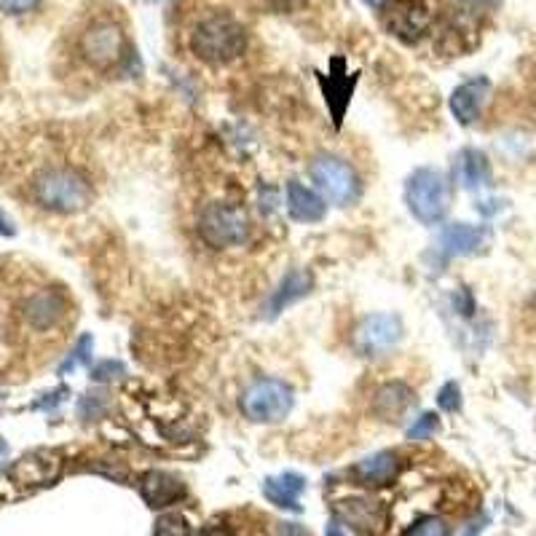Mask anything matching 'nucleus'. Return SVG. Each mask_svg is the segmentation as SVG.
Wrapping results in <instances>:
<instances>
[{
    "instance_id": "6e6552de",
    "label": "nucleus",
    "mask_w": 536,
    "mask_h": 536,
    "mask_svg": "<svg viewBox=\"0 0 536 536\" xmlns=\"http://www.w3.org/2000/svg\"><path fill=\"white\" fill-rule=\"evenodd\" d=\"M402 341V322L394 314H370L354 333V349L362 357H381Z\"/></svg>"
},
{
    "instance_id": "6ab92c4d",
    "label": "nucleus",
    "mask_w": 536,
    "mask_h": 536,
    "mask_svg": "<svg viewBox=\"0 0 536 536\" xmlns=\"http://www.w3.org/2000/svg\"><path fill=\"white\" fill-rule=\"evenodd\" d=\"M140 494L151 507H169L185 494V488L180 480L167 475V472H148L140 480Z\"/></svg>"
},
{
    "instance_id": "a211bd4d",
    "label": "nucleus",
    "mask_w": 536,
    "mask_h": 536,
    "mask_svg": "<svg viewBox=\"0 0 536 536\" xmlns=\"http://www.w3.org/2000/svg\"><path fill=\"white\" fill-rule=\"evenodd\" d=\"M397 472H400V459L392 451L373 453L354 467V475L365 486H386L397 478Z\"/></svg>"
},
{
    "instance_id": "c756f323",
    "label": "nucleus",
    "mask_w": 536,
    "mask_h": 536,
    "mask_svg": "<svg viewBox=\"0 0 536 536\" xmlns=\"http://www.w3.org/2000/svg\"><path fill=\"white\" fill-rule=\"evenodd\" d=\"M199 536H234V531L226 526H210V528H204Z\"/></svg>"
},
{
    "instance_id": "2f4dec72",
    "label": "nucleus",
    "mask_w": 536,
    "mask_h": 536,
    "mask_svg": "<svg viewBox=\"0 0 536 536\" xmlns=\"http://www.w3.org/2000/svg\"><path fill=\"white\" fill-rule=\"evenodd\" d=\"M325 534H327V536H346L344 531H341V526H338V523H330V526H327Z\"/></svg>"
},
{
    "instance_id": "393cba45",
    "label": "nucleus",
    "mask_w": 536,
    "mask_h": 536,
    "mask_svg": "<svg viewBox=\"0 0 536 536\" xmlns=\"http://www.w3.org/2000/svg\"><path fill=\"white\" fill-rule=\"evenodd\" d=\"M437 405H440V408L448 413L459 411L461 408V389L456 381H451V384H445L443 389H440V394H437Z\"/></svg>"
},
{
    "instance_id": "473e14b6",
    "label": "nucleus",
    "mask_w": 536,
    "mask_h": 536,
    "mask_svg": "<svg viewBox=\"0 0 536 536\" xmlns=\"http://www.w3.org/2000/svg\"><path fill=\"white\" fill-rule=\"evenodd\" d=\"M362 3H368V6H373V9H381L386 0H362Z\"/></svg>"
},
{
    "instance_id": "0eeeda50",
    "label": "nucleus",
    "mask_w": 536,
    "mask_h": 536,
    "mask_svg": "<svg viewBox=\"0 0 536 536\" xmlns=\"http://www.w3.org/2000/svg\"><path fill=\"white\" fill-rule=\"evenodd\" d=\"M126 35L116 22H94L84 35H81V54L86 62L100 70L118 65L124 59Z\"/></svg>"
},
{
    "instance_id": "39448f33",
    "label": "nucleus",
    "mask_w": 536,
    "mask_h": 536,
    "mask_svg": "<svg viewBox=\"0 0 536 536\" xmlns=\"http://www.w3.org/2000/svg\"><path fill=\"white\" fill-rule=\"evenodd\" d=\"M199 234L210 247H236L247 242L250 220L244 210L231 204H210L199 215Z\"/></svg>"
},
{
    "instance_id": "9d476101",
    "label": "nucleus",
    "mask_w": 536,
    "mask_h": 536,
    "mask_svg": "<svg viewBox=\"0 0 536 536\" xmlns=\"http://www.w3.org/2000/svg\"><path fill=\"white\" fill-rule=\"evenodd\" d=\"M488 94H491V81L488 78H472L456 86V92L451 94V113L456 116L461 126L475 124L486 108Z\"/></svg>"
},
{
    "instance_id": "f3484780",
    "label": "nucleus",
    "mask_w": 536,
    "mask_h": 536,
    "mask_svg": "<svg viewBox=\"0 0 536 536\" xmlns=\"http://www.w3.org/2000/svg\"><path fill=\"white\" fill-rule=\"evenodd\" d=\"M287 212L298 223H317L325 218V201L298 180L287 183Z\"/></svg>"
},
{
    "instance_id": "7c9ffc66",
    "label": "nucleus",
    "mask_w": 536,
    "mask_h": 536,
    "mask_svg": "<svg viewBox=\"0 0 536 536\" xmlns=\"http://www.w3.org/2000/svg\"><path fill=\"white\" fill-rule=\"evenodd\" d=\"M0 234H3V236L14 234V223H11V220L6 218L3 212H0Z\"/></svg>"
},
{
    "instance_id": "c85d7f7f",
    "label": "nucleus",
    "mask_w": 536,
    "mask_h": 536,
    "mask_svg": "<svg viewBox=\"0 0 536 536\" xmlns=\"http://www.w3.org/2000/svg\"><path fill=\"white\" fill-rule=\"evenodd\" d=\"M102 408L100 402V394H86L84 400H81V408H78V413H81V419H92V416H97V411Z\"/></svg>"
},
{
    "instance_id": "9b49d317",
    "label": "nucleus",
    "mask_w": 536,
    "mask_h": 536,
    "mask_svg": "<svg viewBox=\"0 0 536 536\" xmlns=\"http://www.w3.org/2000/svg\"><path fill=\"white\" fill-rule=\"evenodd\" d=\"M22 314H25L27 325H33L35 330H51L65 319L67 298L57 290H41L27 298Z\"/></svg>"
},
{
    "instance_id": "b1692460",
    "label": "nucleus",
    "mask_w": 536,
    "mask_h": 536,
    "mask_svg": "<svg viewBox=\"0 0 536 536\" xmlns=\"http://www.w3.org/2000/svg\"><path fill=\"white\" fill-rule=\"evenodd\" d=\"M405 536H451V528L440 518H421Z\"/></svg>"
},
{
    "instance_id": "dca6fc26",
    "label": "nucleus",
    "mask_w": 536,
    "mask_h": 536,
    "mask_svg": "<svg viewBox=\"0 0 536 536\" xmlns=\"http://www.w3.org/2000/svg\"><path fill=\"white\" fill-rule=\"evenodd\" d=\"M306 491V478H301L298 472H282L277 478H268L263 483V494L271 504L277 507H285V510L301 512V494Z\"/></svg>"
},
{
    "instance_id": "4468645a",
    "label": "nucleus",
    "mask_w": 536,
    "mask_h": 536,
    "mask_svg": "<svg viewBox=\"0 0 536 536\" xmlns=\"http://www.w3.org/2000/svg\"><path fill=\"white\" fill-rule=\"evenodd\" d=\"M453 172H456V183L464 191H480V188L491 185V161H488L486 153L475 151V148L459 153Z\"/></svg>"
},
{
    "instance_id": "bb28decb",
    "label": "nucleus",
    "mask_w": 536,
    "mask_h": 536,
    "mask_svg": "<svg viewBox=\"0 0 536 536\" xmlns=\"http://www.w3.org/2000/svg\"><path fill=\"white\" fill-rule=\"evenodd\" d=\"M126 373V368L116 360H105L100 365H94L92 378L94 381H113V378H121Z\"/></svg>"
},
{
    "instance_id": "72a5a7b5",
    "label": "nucleus",
    "mask_w": 536,
    "mask_h": 536,
    "mask_svg": "<svg viewBox=\"0 0 536 536\" xmlns=\"http://www.w3.org/2000/svg\"><path fill=\"white\" fill-rule=\"evenodd\" d=\"M467 536H478V534H475V531H469V534Z\"/></svg>"
},
{
    "instance_id": "f03ea898",
    "label": "nucleus",
    "mask_w": 536,
    "mask_h": 536,
    "mask_svg": "<svg viewBox=\"0 0 536 536\" xmlns=\"http://www.w3.org/2000/svg\"><path fill=\"white\" fill-rule=\"evenodd\" d=\"M247 46L244 27L226 14H215L196 25L191 35L193 54L210 65H226L236 59Z\"/></svg>"
},
{
    "instance_id": "cd10ccee",
    "label": "nucleus",
    "mask_w": 536,
    "mask_h": 536,
    "mask_svg": "<svg viewBox=\"0 0 536 536\" xmlns=\"http://www.w3.org/2000/svg\"><path fill=\"white\" fill-rule=\"evenodd\" d=\"M41 0H0V9L6 11V14H27V11H33Z\"/></svg>"
},
{
    "instance_id": "423d86ee",
    "label": "nucleus",
    "mask_w": 536,
    "mask_h": 536,
    "mask_svg": "<svg viewBox=\"0 0 536 536\" xmlns=\"http://www.w3.org/2000/svg\"><path fill=\"white\" fill-rule=\"evenodd\" d=\"M311 180L325 193V199L338 207L354 204L360 196V177L354 175V169L346 161L335 156H319L317 161H311Z\"/></svg>"
},
{
    "instance_id": "412c9836",
    "label": "nucleus",
    "mask_w": 536,
    "mask_h": 536,
    "mask_svg": "<svg viewBox=\"0 0 536 536\" xmlns=\"http://www.w3.org/2000/svg\"><path fill=\"white\" fill-rule=\"evenodd\" d=\"M311 290V274L306 271H290L282 285L274 290L271 301H268V317H277L279 311H285L290 303L301 301L303 295H309Z\"/></svg>"
},
{
    "instance_id": "7ed1b4c3",
    "label": "nucleus",
    "mask_w": 536,
    "mask_h": 536,
    "mask_svg": "<svg viewBox=\"0 0 536 536\" xmlns=\"http://www.w3.org/2000/svg\"><path fill=\"white\" fill-rule=\"evenodd\" d=\"M405 201L416 220L435 226L448 215L451 207V185L437 169H416L405 185Z\"/></svg>"
},
{
    "instance_id": "4be33fe9",
    "label": "nucleus",
    "mask_w": 536,
    "mask_h": 536,
    "mask_svg": "<svg viewBox=\"0 0 536 536\" xmlns=\"http://www.w3.org/2000/svg\"><path fill=\"white\" fill-rule=\"evenodd\" d=\"M440 432V416L437 413H424L413 421V427L408 429V440H429Z\"/></svg>"
},
{
    "instance_id": "f257e3e1",
    "label": "nucleus",
    "mask_w": 536,
    "mask_h": 536,
    "mask_svg": "<svg viewBox=\"0 0 536 536\" xmlns=\"http://www.w3.org/2000/svg\"><path fill=\"white\" fill-rule=\"evenodd\" d=\"M33 196L41 207L51 212H78L89 207L92 185L76 169L51 167L43 169L33 180Z\"/></svg>"
},
{
    "instance_id": "ddd939ff",
    "label": "nucleus",
    "mask_w": 536,
    "mask_h": 536,
    "mask_svg": "<svg viewBox=\"0 0 536 536\" xmlns=\"http://www.w3.org/2000/svg\"><path fill=\"white\" fill-rule=\"evenodd\" d=\"M429 27V9L421 0H402L389 14V30L400 38H419Z\"/></svg>"
},
{
    "instance_id": "f8f14e48",
    "label": "nucleus",
    "mask_w": 536,
    "mask_h": 536,
    "mask_svg": "<svg viewBox=\"0 0 536 536\" xmlns=\"http://www.w3.org/2000/svg\"><path fill=\"white\" fill-rule=\"evenodd\" d=\"M413 405H416V394H413L411 386L402 384V381L384 384L373 397V413L384 421H400Z\"/></svg>"
},
{
    "instance_id": "20e7f679",
    "label": "nucleus",
    "mask_w": 536,
    "mask_h": 536,
    "mask_svg": "<svg viewBox=\"0 0 536 536\" xmlns=\"http://www.w3.org/2000/svg\"><path fill=\"white\" fill-rule=\"evenodd\" d=\"M293 389L277 378H260L242 394V413L250 421L274 424L293 411Z\"/></svg>"
},
{
    "instance_id": "1a4fd4ad",
    "label": "nucleus",
    "mask_w": 536,
    "mask_h": 536,
    "mask_svg": "<svg viewBox=\"0 0 536 536\" xmlns=\"http://www.w3.org/2000/svg\"><path fill=\"white\" fill-rule=\"evenodd\" d=\"M335 518L344 520L360 534H376L386 526V507L373 499H346L333 507Z\"/></svg>"
},
{
    "instance_id": "2eb2a0df",
    "label": "nucleus",
    "mask_w": 536,
    "mask_h": 536,
    "mask_svg": "<svg viewBox=\"0 0 536 536\" xmlns=\"http://www.w3.org/2000/svg\"><path fill=\"white\" fill-rule=\"evenodd\" d=\"M57 472V456H51V453H33V456H25V459L17 461L11 467V478L17 480L19 486H43V483L57 478Z\"/></svg>"
},
{
    "instance_id": "a878e982",
    "label": "nucleus",
    "mask_w": 536,
    "mask_h": 536,
    "mask_svg": "<svg viewBox=\"0 0 536 536\" xmlns=\"http://www.w3.org/2000/svg\"><path fill=\"white\" fill-rule=\"evenodd\" d=\"M156 536H188V526H185L183 518L167 515L156 523Z\"/></svg>"
},
{
    "instance_id": "5701e85b",
    "label": "nucleus",
    "mask_w": 536,
    "mask_h": 536,
    "mask_svg": "<svg viewBox=\"0 0 536 536\" xmlns=\"http://www.w3.org/2000/svg\"><path fill=\"white\" fill-rule=\"evenodd\" d=\"M92 346H94L92 338H89V335H84V338L78 341V346H76V352H73V357H67V360L62 362V368H59V373L65 376L67 370H76L78 365H84V362L92 360Z\"/></svg>"
},
{
    "instance_id": "aec40b11",
    "label": "nucleus",
    "mask_w": 536,
    "mask_h": 536,
    "mask_svg": "<svg viewBox=\"0 0 536 536\" xmlns=\"http://www.w3.org/2000/svg\"><path fill=\"white\" fill-rule=\"evenodd\" d=\"M483 242H486V231L469 223H453L440 234V247L448 255H472L483 247Z\"/></svg>"
}]
</instances>
